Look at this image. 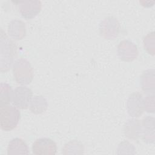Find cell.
Segmentation results:
<instances>
[{"mask_svg":"<svg viewBox=\"0 0 155 155\" xmlns=\"http://www.w3.org/2000/svg\"><path fill=\"white\" fill-rule=\"evenodd\" d=\"M1 71H7L11 67L16 55V46L7 35L1 30Z\"/></svg>","mask_w":155,"mask_h":155,"instance_id":"obj_1","label":"cell"},{"mask_svg":"<svg viewBox=\"0 0 155 155\" xmlns=\"http://www.w3.org/2000/svg\"><path fill=\"white\" fill-rule=\"evenodd\" d=\"M20 111L15 106L0 107V125L4 131H11L15 128L20 119Z\"/></svg>","mask_w":155,"mask_h":155,"instance_id":"obj_2","label":"cell"},{"mask_svg":"<svg viewBox=\"0 0 155 155\" xmlns=\"http://www.w3.org/2000/svg\"><path fill=\"white\" fill-rule=\"evenodd\" d=\"M13 74L16 82L21 85L29 84L33 78V71L29 62L21 58L13 65Z\"/></svg>","mask_w":155,"mask_h":155,"instance_id":"obj_3","label":"cell"},{"mask_svg":"<svg viewBox=\"0 0 155 155\" xmlns=\"http://www.w3.org/2000/svg\"><path fill=\"white\" fill-rule=\"evenodd\" d=\"M32 91L27 87H18L13 93L12 102L18 108H27L32 100Z\"/></svg>","mask_w":155,"mask_h":155,"instance_id":"obj_4","label":"cell"},{"mask_svg":"<svg viewBox=\"0 0 155 155\" xmlns=\"http://www.w3.org/2000/svg\"><path fill=\"white\" fill-rule=\"evenodd\" d=\"M56 151V143L51 139L47 137L36 139L32 145L33 153L36 155L55 154Z\"/></svg>","mask_w":155,"mask_h":155,"instance_id":"obj_5","label":"cell"},{"mask_svg":"<svg viewBox=\"0 0 155 155\" xmlns=\"http://www.w3.org/2000/svg\"><path fill=\"white\" fill-rule=\"evenodd\" d=\"M16 3L21 16L27 19L35 17L41 9V2L37 0L18 1Z\"/></svg>","mask_w":155,"mask_h":155,"instance_id":"obj_6","label":"cell"},{"mask_svg":"<svg viewBox=\"0 0 155 155\" xmlns=\"http://www.w3.org/2000/svg\"><path fill=\"white\" fill-rule=\"evenodd\" d=\"M119 24L117 20L113 17H108L104 19L100 25L101 34L106 39H113L119 32Z\"/></svg>","mask_w":155,"mask_h":155,"instance_id":"obj_7","label":"cell"},{"mask_svg":"<svg viewBox=\"0 0 155 155\" xmlns=\"http://www.w3.org/2000/svg\"><path fill=\"white\" fill-rule=\"evenodd\" d=\"M117 54L120 59L130 62L135 59L138 51L136 45L128 40L121 41L117 47Z\"/></svg>","mask_w":155,"mask_h":155,"instance_id":"obj_8","label":"cell"},{"mask_svg":"<svg viewBox=\"0 0 155 155\" xmlns=\"http://www.w3.org/2000/svg\"><path fill=\"white\" fill-rule=\"evenodd\" d=\"M144 108L142 95L136 92L130 95L127 101V110L132 117H139L142 114Z\"/></svg>","mask_w":155,"mask_h":155,"instance_id":"obj_9","label":"cell"},{"mask_svg":"<svg viewBox=\"0 0 155 155\" xmlns=\"http://www.w3.org/2000/svg\"><path fill=\"white\" fill-rule=\"evenodd\" d=\"M8 33L10 36L14 39H22L25 34V24L18 19L11 21L8 25Z\"/></svg>","mask_w":155,"mask_h":155,"instance_id":"obj_10","label":"cell"},{"mask_svg":"<svg viewBox=\"0 0 155 155\" xmlns=\"http://www.w3.org/2000/svg\"><path fill=\"white\" fill-rule=\"evenodd\" d=\"M7 154H28L27 145L22 139L19 138H15L11 140L8 145Z\"/></svg>","mask_w":155,"mask_h":155,"instance_id":"obj_11","label":"cell"},{"mask_svg":"<svg viewBox=\"0 0 155 155\" xmlns=\"http://www.w3.org/2000/svg\"><path fill=\"white\" fill-rule=\"evenodd\" d=\"M13 91L12 87L5 82L0 84V107L8 105L12 101Z\"/></svg>","mask_w":155,"mask_h":155,"instance_id":"obj_12","label":"cell"},{"mask_svg":"<svg viewBox=\"0 0 155 155\" xmlns=\"http://www.w3.org/2000/svg\"><path fill=\"white\" fill-rule=\"evenodd\" d=\"M47 108L46 99L41 96H35L31 101L30 109L35 114H39L44 112Z\"/></svg>","mask_w":155,"mask_h":155,"instance_id":"obj_13","label":"cell"}]
</instances>
